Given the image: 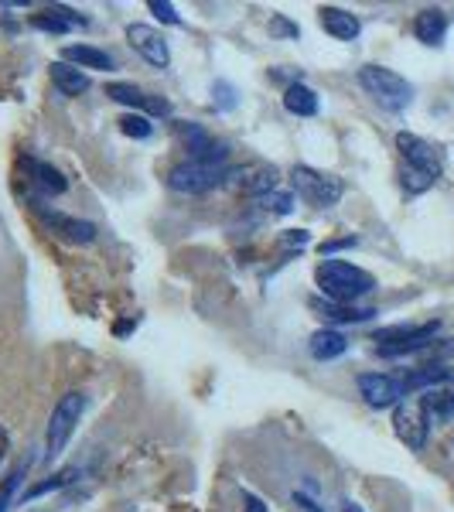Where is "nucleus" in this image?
Listing matches in <instances>:
<instances>
[{
	"label": "nucleus",
	"instance_id": "a211bd4d",
	"mask_svg": "<svg viewBox=\"0 0 454 512\" xmlns=\"http://www.w3.org/2000/svg\"><path fill=\"white\" fill-rule=\"evenodd\" d=\"M308 349L318 362H332V359H338V355L349 352V338H345L342 332H335V328H321V332L311 335Z\"/></svg>",
	"mask_w": 454,
	"mask_h": 512
},
{
	"label": "nucleus",
	"instance_id": "b1692460",
	"mask_svg": "<svg viewBox=\"0 0 454 512\" xmlns=\"http://www.w3.org/2000/svg\"><path fill=\"white\" fill-rule=\"evenodd\" d=\"M120 130L134 140H147L154 134V123L144 117V113H123L120 117Z\"/></svg>",
	"mask_w": 454,
	"mask_h": 512
},
{
	"label": "nucleus",
	"instance_id": "1a4fd4ad",
	"mask_svg": "<svg viewBox=\"0 0 454 512\" xmlns=\"http://www.w3.org/2000/svg\"><path fill=\"white\" fill-rule=\"evenodd\" d=\"M396 151H400V158L407 168H417L424 171V175L431 178H441V154L434 151V144H427L424 137L417 134H396Z\"/></svg>",
	"mask_w": 454,
	"mask_h": 512
},
{
	"label": "nucleus",
	"instance_id": "6ab92c4d",
	"mask_svg": "<svg viewBox=\"0 0 454 512\" xmlns=\"http://www.w3.org/2000/svg\"><path fill=\"white\" fill-rule=\"evenodd\" d=\"M284 110L294 113V117H315V113H318V93L297 79V82H291V86L284 89Z\"/></svg>",
	"mask_w": 454,
	"mask_h": 512
},
{
	"label": "nucleus",
	"instance_id": "4be33fe9",
	"mask_svg": "<svg viewBox=\"0 0 454 512\" xmlns=\"http://www.w3.org/2000/svg\"><path fill=\"white\" fill-rule=\"evenodd\" d=\"M277 168H257L253 171V178L250 181H243V192L246 195H253V198H263V195H270L277 188Z\"/></svg>",
	"mask_w": 454,
	"mask_h": 512
},
{
	"label": "nucleus",
	"instance_id": "a878e982",
	"mask_svg": "<svg viewBox=\"0 0 454 512\" xmlns=\"http://www.w3.org/2000/svg\"><path fill=\"white\" fill-rule=\"evenodd\" d=\"M79 475V468H62V472H55L52 478H48V482H41V485H35V489H31L28 495H24V499H38V495H45V492H55V489H62V485H69L72 478Z\"/></svg>",
	"mask_w": 454,
	"mask_h": 512
},
{
	"label": "nucleus",
	"instance_id": "7ed1b4c3",
	"mask_svg": "<svg viewBox=\"0 0 454 512\" xmlns=\"http://www.w3.org/2000/svg\"><path fill=\"white\" fill-rule=\"evenodd\" d=\"M82 410H86V393H79V390L65 393L62 400L52 407L48 431H45V458L48 461L59 458V454L65 451V444L72 441V434H76V427L82 420Z\"/></svg>",
	"mask_w": 454,
	"mask_h": 512
},
{
	"label": "nucleus",
	"instance_id": "f8f14e48",
	"mask_svg": "<svg viewBox=\"0 0 454 512\" xmlns=\"http://www.w3.org/2000/svg\"><path fill=\"white\" fill-rule=\"evenodd\" d=\"M31 24L38 31H48V35H65V31H76V28H86V18L76 14L72 7L65 4H52V7H41L38 14H31Z\"/></svg>",
	"mask_w": 454,
	"mask_h": 512
},
{
	"label": "nucleus",
	"instance_id": "c85d7f7f",
	"mask_svg": "<svg viewBox=\"0 0 454 512\" xmlns=\"http://www.w3.org/2000/svg\"><path fill=\"white\" fill-rule=\"evenodd\" d=\"M151 11L158 14V18L164 21V24H181V18H178V11H175V4H168V0H151Z\"/></svg>",
	"mask_w": 454,
	"mask_h": 512
},
{
	"label": "nucleus",
	"instance_id": "9d476101",
	"mask_svg": "<svg viewBox=\"0 0 454 512\" xmlns=\"http://www.w3.org/2000/svg\"><path fill=\"white\" fill-rule=\"evenodd\" d=\"M106 96L113 99V103H123V106H134V110H144L147 120L151 117H171V103L154 93H144L140 86L134 82H110L106 86Z\"/></svg>",
	"mask_w": 454,
	"mask_h": 512
},
{
	"label": "nucleus",
	"instance_id": "423d86ee",
	"mask_svg": "<svg viewBox=\"0 0 454 512\" xmlns=\"http://www.w3.org/2000/svg\"><path fill=\"white\" fill-rule=\"evenodd\" d=\"M229 175H236L233 168H219V164H198V161H185V164H175L168 175V185L175 188L181 195H202V192H212L216 185H222Z\"/></svg>",
	"mask_w": 454,
	"mask_h": 512
},
{
	"label": "nucleus",
	"instance_id": "f03ea898",
	"mask_svg": "<svg viewBox=\"0 0 454 512\" xmlns=\"http://www.w3.org/2000/svg\"><path fill=\"white\" fill-rule=\"evenodd\" d=\"M359 86L390 113H400V110H407V106L414 103V86H410L400 72L383 69V65H362V69H359Z\"/></svg>",
	"mask_w": 454,
	"mask_h": 512
},
{
	"label": "nucleus",
	"instance_id": "72a5a7b5",
	"mask_svg": "<svg viewBox=\"0 0 454 512\" xmlns=\"http://www.w3.org/2000/svg\"><path fill=\"white\" fill-rule=\"evenodd\" d=\"M4 454H7V431H4V424H0V461H4Z\"/></svg>",
	"mask_w": 454,
	"mask_h": 512
},
{
	"label": "nucleus",
	"instance_id": "f704fd0d",
	"mask_svg": "<svg viewBox=\"0 0 454 512\" xmlns=\"http://www.w3.org/2000/svg\"><path fill=\"white\" fill-rule=\"evenodd\" d=\"M342 512H362V506H356V502L345 499V502H342Z\"/></svg>",
	"mask_w": 454,
	"mask_h": 512
},
{
	"label": "nucleus",
	"instance_id": "6e6552de",
	"mask_svg": "<svg viewBox=\"0 0 454 512\" xmlns=\"http://www.w3.org/2000/svg\"><path fill=\"white\" fill-rule=\"evenodd\" d=\"M127 41L134 45V52L140 55L144 62H151L154 69H168L171 65V48L168 41L158 28H151V24H130L127 28Z\"/></svg>",
	"mask_w": 454,
	"mask_h": 512
},
{
	"label": "nucleus",
	"instance_id": "c756f323",
	"mask_svg": "<svg viewBox=\"0 0 454 512\" xmlns=\"http://www.w3.org/2000/svg\"><path fill=\"white\" fill-rule=\"evenodd\" d=\"M349 246H356V236L328 239V243H321V246H318V250H321V256H325V260H332V256H335L338 250H349Z\"/></svg>",
	"mask_w": 454,
	"mask_h": 512
},
{
	"label": "nucleus",
	"instance_id": "0eeeda50",
	"mask_svg": "<svg viewBox=\"0 0 454 512\" xmlns=\"http://www.w3.org/2000/svg\"><path fill=\"white\" fill-rule=\"evenodd\" d=\"M437 321H424V325H396V328H383V332L373 335V342H379V355H407V352H420L434 342L437 335Z\"/></svg>",
	"mask_w": 454,
	"mask_h": 512
},
{
	"label": "nucleus",
	"instance_id": "393cba45",
	"mask_svg": "<svg viewBox=\"0 0 454 512\" xmlns=\"http://www.w3.org/2000/svg\"><path fill=\"white\" fill-rule=\"evenodd\" d=\"M257 202L267 212H274V216H291V212H294V195L291 192H280V188H274L270 195L257 198Z\"/></svg>",
	"mask_w": 454,
	"mask_h": 512
},
{
	"label": "nucleus",
	"instance_id": "bb28decb",
	"mask_svg": "<svg viewBox=\"0 0 454 512\" xmlns=\"http://www.w3.org/2000/svg\"><path fill=\"white\" fill-rule=\"evenodd\" d=\"M212 103H216V110L229 113V110H236L239 96H236V89L229 86V82H216V86H212Z\"/></svg>",
	"mask_w": 454,
	"mask_h": 512
},
{
	"label": "nucleus",
	"instance_id": "cd10ccee",
	"mask_svg": "<svg viewBox=\"0 0 454 512\" xmlns=\"http://www.w3.org/2000/svg\"><path fill=\"white\" fill-rule=\"evenodd\" d=\"M21 475H24V468H14V472L7 475L4 482H0V512H7V509H11V502H14V492H18Z\"/></svg>",
	"mask_w": 454,
	"mask_h": 512
},
{
	"label": "nucleus",
	"instance_id": "9b49d317",
	"mask_svg": "<svg viewBox=\"0 0 454 512\" xmlns=\"http://www.w3.org/2000/svg\"><path fill=\"white\" fill-rule=\"evenodd\" d=\"M359 393L362 400L369 403L373 410H386V407H396L403 400V383L396 376H386V373H362L359 376Z\"/></svg>",
	"mask_w": 454,
	"mask_h": 512
},
{
	"label": "nucleus",
	"instance_id": "dca6fc26",
	"mask_svg": "<svg viewBox=\"0 0 454 512\" xmlns=\"http://www.w3.org/2000/svg\"><path fill=\"white\" fill-rule=\"evenodd\" d=\"M414 35L417 41H424V45H441L444 35H448V14L437 11V7H424V11L414 18Z\"/></svg>",
	"mask_w": 454,
	"mask_h": 512
},
{
	"label": "nucleus",
	"instance_id": "f257e3e1",
	"mask_svg": "<svg viewBox=\"0 0 454 512\" xmlns=\"http://www.w3.org/2000/svg\"><path fill=\"white\" fill-rule=\"evenodd\" d=\"M315 280H318V291L332 304H356L359 297H366L376 287V277L369 270H362L349 260H335V256L318 263Z\"/></svg>",
	"mask_w": 454,
	"mask_h": 512
},
{
	"label": "nucleus",
	"instance_id": "5701e85b",
	"mask_svg": "<svg viewBox=\"0 0 454 512\" xmlns=\"http://www.w3.org/2000/svg\"><path fill=\"white\" fill-rule=\"evenodd\" d=\"M434 181L437 178L424 175V171H417V168H407V164L400 168V185H403V192H407V195H424L427 188L434 185Z\"/></svg>",
	"mask_w": 454,
	"mask_h": 512
},
{
	"label": "nucleus",
	"instance_id": "f3484780",
	"mask_svg": "<svg viewBox=\"0 0 454 512\" xmlns=\"http://www.w3.org/2000/svg\"><path fill=\"white\" fill-rule=\"evenodd\" d=\"M48 76H52V86L59 89L62 96H79L89 89V76L82 69L69 62H52V69H48Z\"/></svg>",
	"mask_w": 454,
	"mask_h": 512
},
{
	"label": "nucleus",
	"instance_id": "aec40b11",
	"mask_svg": "<svg viewBox=\"0 0 454 512\" xmlns=\"http://www.w3.org/2000/svg\"><path fill=\"white\" fill-rule=\"evenodd\" d=\"M315 308L321 311V318L335 321V325H359V321H369V318L376 315L373 308H356V304H332V301H325V304L315 301Z\"/></svg>",
	"mask_w": 454,
	"mask_h": 512
},
{
	"label": "nucleus",
	"instance_id": "7c9ffc66",
	"mask_svg": "<svg viewBox=\"0 0 454 512\" xmlns=\"http://www.w3.org/2000/svg\"><path fill=\"white\" fill-rule=\"evenodd\" d=\"M270 35H284V38H297L301 35V28H297V24H291L284 18V14H277L274 21H270Z\"/></svg>",
	"mask_w": 454,
	"mask_h": 512
},
{
	"label": "nucleus",
	"instance_id": "20e7f679",
	"mask_svg": "<svg viewBox=\"0 0 454 512\" xmlns=\"http://www.w3.org/2000/svg\"><path fill=\"white\" fill-rule=\"evenodd\" d=\"M291 185L297 198L311 205V209H332L338 198L345 195V181L335 175H325L318 168H308V164H297L291 171Z\"/></svg>",
	"mask_w": 454,
	"mask_h": 512
},
{
	"label": "nucleus",
	"instance_id": "473e14b6",
	"mask_svg": "<svg viewBox=\"0 0 454 512\" xmlns=\"http://www.w3.org/2000/svg\"><path fill=\"white\" fill-rule=\"evenodd\" d=\"M294 502H297V506H301L304 512H318V509H315V502H308L304 495H297V492H294Z\"/></svg>",
	"mask_w": 454,
	"mask_h": 512
},
{
	"label": "nucleus",
	"instance_id": "412c9836",
	"mask_svg": "<svg viewBox=\"0 0 454 512\" xmlns=\"http://www.w3.org/2000/svg\"><path fill=\"white\" fill-rule=\"evenodd\" d=\"M28 175L31 181L41 188V192H48V195H62L65 188H69V181H65V175L59 168H52V164H45V161H35L31 158L28 161Z\"/></svg>",
	"mask_w": 454,
	"mask_h": 512
},
{
	"label": "nucleus",
	"instance_id": "4468645a",
	"mask_svg": "<svg viewBox=\"0 0 454 512\" xmlns=\"http://www.w3.org/2000/svg\"><path fill=\"white\" fill-rule=\"evenodd\" d=\"M38 216L52 226V233L72 239V243H93L96 239V226L86 219H72V216H62V212H48V209H41V205H38Z\"/></svg>",
	"mask_w": 454,
	"mask_h": 512
},
{
	"label": "nucleus",
	"instance_id": "ddd939ff",
	"mask_svg": "<svg viewBox=\"0 0 454 512\" xmlns=\"http://www.w3.org/2000/svg\"><path fill=\"white\" fill-rule=\"evenodd\" d=\"M318 21L325 28V35H332L335 41H356L362 31V21L352 11H345V7H321Z\"/></svg>",
	"mask_w": 454,
	"mask_h": 512
},
{
	"label": "nucleus",
	"instance_id": "2f4dec72",
	"mask_svg": "<svg viewBox=\"0 0 454 512\" xmlns=\"http://www.w3.org/2000/svg\"><path fill=\"white\" fill-rule=\"evenodd\" d=\"M308 243H311V236L304 233V229H291V233H284V239H280L284 250H304Z\"/></svg>",
	"mask_w": 454,
	"mask_h": 512
},
{
	"label": "nucleus",
	"instance_id": "2eb2a0df",
	"mask_svg": "<svg viewBox=\"0 0 454 512\" xmlns=\"http://www.w3.org/2000/svg\"><path fill=\"white\" fill-rule=\"evenodd\" d=\"M62 62L76 65V69H93V72H110L113 65H117L110 52L93 48V45H65L62 48Z\"/></svg>",
	"mask_w": 454,
	"mask_h": 512
},
{
	"label": "nucleus",
	"instance_id": "39448f33",
	"mask_svg": "<svg viewBox=\"0 0 454 512\" xmlns=\"http://www.w3.org/2000/svg\"><path fill=\"white\" fill-rule=\"evenodd\" d=\"M393 431L407 444L410 451H420L427 444V431H431V417L424 407V393H407L393 410Z\"/></svg>",
	"mask_w": 454,
	"mask_h": 512
}]
</instances>
